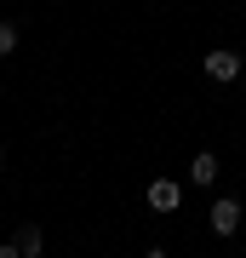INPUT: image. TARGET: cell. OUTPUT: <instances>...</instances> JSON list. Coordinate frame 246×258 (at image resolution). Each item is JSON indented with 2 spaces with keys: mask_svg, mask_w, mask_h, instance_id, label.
<instances>
[{
  "mask_svg": "<svg viewBox=\"0 0 246 258\" xmlns=\"http://www.w3.org/2000/svg\"><path fill=\"white\" fill-rule=\"evenodd\" d=\"M0 258H23V252H18V241H0Z\"/></svg>",
  "mask_w": 246,
  "mask_h": 258,
  "instance_id": "52a82bcc",
  "label": "cell"
},
{
  "mask_svg": "<svg viewBox=\"0 0 246 258\" xmlns=\"http://www.w3.org/2000/svg\"><path fill=\"white\" fill-rule=\"evenodd\" d=\"M143 258H166V252H160V247H149V252H143Z\"/></svg>",
  "mask_w": 246,
  "mask_h": 258,
  "instance_id": "ba28073f",
  "label": "cell"
},
{
  "mask_svg": "<svg viewBox=\"0 0 246 258\" xmlns=\"http://www.w3.org/2000/svg\"><path fill=\"white\" fill-rule=\"evenodd\" d=\"M6 52H18V29H12V23H0V57H6Z\"/></svg>",
  "mask_w": 246,
  "mask_h": 258,
  "instance_id": "8992f818",
  "label": "cell"
},
{
  "mask_svg": "<svg viewBox=\"0 0 246 258\" xmlns=\"http://www.w3.org/2000/svg\"><path fill=\"white\" fill-rule=\"evenodd\" d=\"M212 230H218V235H235L240 230V207L235 201H212Z\"/></svg>",
  "mask_w": 246,
  "mask_h": 258,
  "instance_id": "7a4b0ae2",
  "label": "cell"
},
{
  "mask_svg": "<svg viewBox=\"0 0 246 258\" xmlns=\"http://www.w3.org/2000/svg\"><path fill=\"white\" fill-rule=\"evenodd\" d=\"M206 75H212V81H235V75H240V57L235 52H206Z\"/></svg>",
  "mask_w": 246,
  "mask_h": 258,
  "instance_id": "3957f363",
  "label": "cell"
},
{
  "mask_svg": "<svg viewBox=\"0 0 246 258\" xmlns=\"http://www.w3.org/2000/svg\"><path fill=\"white\" fill-rule=\"evenodd\" d=\"M183 201V189L172 184V178H155V184H149V207H155V212H172Z\"/></svg>",
  "mask_w": 246,
  "mask_h": 258,
  "instance_id": "6da1fadb",
  "label": "cell"
},
{
  "mask_svg": "<svg viewBox=\"0 0 246 258\" xmlns=\"http://www.w3.org/2000/svg\"><path fill=\"white\" fill-rule=\"evenodd\" d=\"M18 252H23V258H40V252H46V235L35 230V224H23V230H18Z\"/></svg>",
  "mask_w": 246,
  "mask_h": 258,
  "instance_id": "277c9868",
  "label": "cell"
},
{
  "mask_svg": "<svg viewBox=\"0 0 246 258\" xmlns=\"http://www.w3.org/2000/svg\"><path fill=\"white\" fill-rule=\"evenodd\" d=\"M189 184H218V155H195V166H189Z\"/></svg>",
  "mask_w": 246,
  "mask_h": 258,
  "instance_id": "5b68a950",
  "label": "cell"
}]
</instances>
